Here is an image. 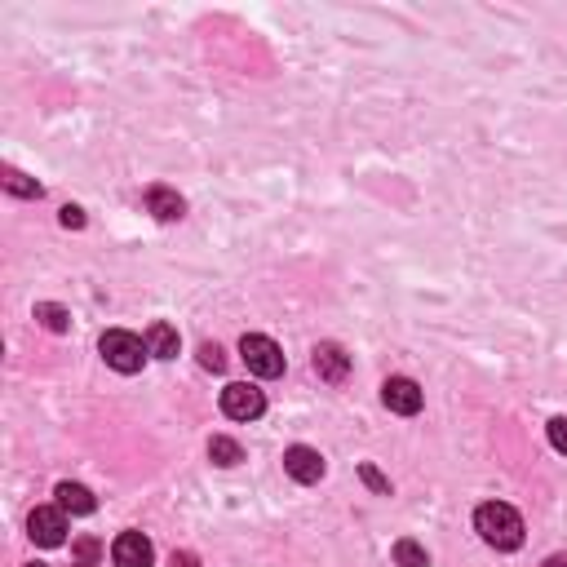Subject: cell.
Segmentation results:
<instances>
[{
    "instance_id": "5b68a950",
    "label": "cell",
    "mask_w": 567,
    "mask_h": 567,
    "mask_svg": "<svg viewBox=\"0 0 567 567\" xmlns=\"http://www.w3.org/2000/svg\"><path fill=\"white\" fill-rule=\"evenodd\" d=\"M27 536H32L36 545H45V550H58V545L67 541V510H54V505L32 510V519H27Z\"/></svg>"
},
{
    "instance_id": "7402d4cb",
    "label": "cell",
    "mask_w": 567,
    "mask_h": 567,
    "mask_svg": "<svg viewBox=\"0 0 567 567\" xmlns=\"http://www.w3.org/2000/svg\"><path fill=\"white\" fill-rule=\"evenodd\" d=\"M169 567H200V563H195V554H173Z\"/></svg>"
},
{
    "instance_id": "6da1fadb",
    "label": "cell",
    "mask_w": 567,
    "mask_h": 567,
    "mask_svg": "<svg viewBox=\"0 0 567 567\" xmlns=\"http://www.w3.org/2000/svg\"><path fill=\"white\" fill-rule=\"evenodd\" d=\"M474 528H479V536L492 550H519L523 545V519H519V510L505 501L479 505V510H474Z\"/></svg>"
},
{
    "instance_id": "7a4b0ae2",
    "label": "cell",
    "mask_w": 567,
    "mask_h": 567,
    "mask_svg": "<svg viewBox=\"0 0 567 567\" xmlns=\"http://www.w3.org/2000/svg\"><path fill=\"white\" fill-rule=\"evenodd\" d=\"M102 359H107L116 373H142V364H147V337H138V333H125V328H111V333H102Z\"/></svg>"
},
{
    "instance_id": "5bb4252c",
    "label": "cell",
    "mask_w": 567,
    "mask_h": 567,
    "mask_svg": "<svg viewBox=\"0 0 567 567\" xmlns=\"http://www.w3.org/2000/svg\"><path fill=\"white\" fill-rule=\"evenodd\" d=\"M36 319L49 328V333H67V328H71V315L63 311V306H54V302H40L36 306Z\"/></svg>"
},
{
    "instance_id": "ac0fdd59",
    "label": "cell",
    "mask_w": 567,
    "mask_h": 567,
    "mask_svg": "<svg viewBox=\"0 0 567 567\" xmlns=\"http://www.w3.org/2000/svg\"><path fill=\"white\" fill-rule=\"evenodd\" d=\"M545 430H550L554 452H563V457H567V417H550V426H545Z\"/></svg>"
},
{
    "instance_id": "52a82bcc",
    "label": "cell",
    "mask_w": 567,
    "mask_h": 567,
    "mask_svg": "<svg viewBox=\"0 0 567 567\" xmlns=\"http://www.w3.org/2000/svg\"><path fill=\"white\" fill-rule=\"evenodd\" d=\"M111 559H116V567H151L156 563V545L142 532H120L116 545H111Z\"/></svg>"
},
{
    "instance_id": "277c9868",
    "label": "cell",
    "mask_w": 567,
    "mask_h": 567,
    "mask_svg": "<svg viewBox=\"0 0 567 567\" xmlns=\"http://www.w3.org/2000/svg\"><path fill=\"white\" fill-rule=\"evenodd\" d=\"M222 412L231 421H257L266 412V395L249 381H231V386L222 390Z\"/></svg>"
},
{
    "instance_id": "30bf717a",
    "label": "cell",
    "mask_w": 567,
    "mask_h": 567,
    "mask_svg": "<svg viewBox=\"0 0 567 567\" xmlns=\"http://www.w3.org/2000/svg\"><path fill=\"white\" fill-rule=\"evenodd\" d=\"M147 213H156L160 222H178L182 213H187V200L169 187H151L147 191Z\"/></svg>"
},
{
    "instance_id": "3957f363",
    "label": "cell",
    "mask_w": 567,
    "mask_h": 567,
    "mask_svg": "<svg viewBox=\"0 0 567 567\" xmlns=\"http://www.w3.org/2000/svg\"><path fill=\"white\" fill-rule=\"evenodd\" d=\"M240 359L249 364V373L253 377H280L284 373V350L271 342V337H262V333H244V342H240Z\"/></svg>"
},
{
    "instance_id": "d4e9b609",
    "label": "cell",
    "mask_w": 567,
    "mask_h": 567,
    "mask_svg": "<svg viewBox=\"0 0 567 567\" xmlns=\"http://www.w3.org/2000/svg\"><path fill=\"white\" fill-rule=\"evenodd\" d=\"M80 567H94V563H80Z\"/></svg>"
},
{
    "instance_id": "d6986e66",
    "label": "cell",
    "mask_w": 567,
    "mask_h": 567,
    "mask_svg": "<svg viewBox=\"0 0 567 567\" xmlns=\"http://www.w3.org/2000/svg\"><path fill=\"white\" fill-rule=\"evenodd\" d=\"M359 474H364V483H368L373 492H381V497L390 492V479H386V474H381L377 466H368V461H364V466H359Z\"/></svg>"
},
{
    "instance_id": "9c48e42d",
    "label": "cell",
    "mask_w": 567,
    "mask_h": 567,
    "mask_svg": "<svg viewBox=\"0 0 567 567\" xmlns=\"http://www.w3.org/2000/svg\"><path fill=\"white\" fill-rule=\"evenodd\" d=\"M315 373L324 381H333V386H342L346 373H350V355L337 342H319L315 346Z\"/></svg>"
},
{
    "instance_id": "ba28073f",
    "label": "cell",
    "mask_w": 567,
    "mask_h": 567,
    "mask_svg": "<svg viewBox=\"0 0 567 567\" xmlns=\"http://www.w3.org/2000/svg\"><path fill=\"white\" fill-rule=\"evenodd\" d=\"M284 470H288V479H297V483H319L324 479V457H319L315 448H306V443H293V448L284 452Z\"/></svg>"
},
{
    "instance_id": "ffe728a7",
    "label": "cell",
    "mask_w": 567,
    "mask_h": 567,
    "mask_svg": "<svg viewBox=\"0 0 567 567\" xmlns=\"http://www.w3.org/2000/svg\"><path fill=\"white\" fill-rule=\"evenodd\" d=\"M63 226H67V231H80V226H85V209L67 204V209H63Z\"/></svg>"
},
{
    "instance_id": "2e32d148",
    "label": "cell",
    "mask_w": 567,
    "mask_h": 567,
    "mask_svg": "<svg viewBox=\"0 0 567 567\" xmlns=\"http://www.w3.org/2000/svg\"><path fill=\"white\" fill-rule=\"evenodd\" d=\"M395 563L399 567H426L430 559H426V550H421L417 541H408L404 536V541H395Z\"/></svg>"
},
{
    "instance_id": "7c38bea8",
    "label": "cell",
    "mask_w": 567,
    "mask_h": 567,
    "mask_svg": "<svg viewBox=\"0 0 567 567\" xmlns=\"http://www.w3.org/2000/svg\"><path fill=\"white\" fill-rule=\"evenodd\" d=\"M178 328H173V324H151L147 328V350H151V355H156V359H173V355H178Z\"/></svg>"
},
{
    "instance_id": "8992f818",
    "label": "cell",
    "mask_w": 567,
    "mask_h": 567,
    "mask_svg": "<svg viewBox=\"0 0 567 567\" xmlns=\"http://www.w3.org/2000/svg\"><path fill=\"white\" fill-rule=\"evenodd\" d=\"M381 404L390 412H399V417H417L421 404H426V395H421V386L412 377H390L386 386H381Z\"/></svg>"
},
{
    "instance_id": "e0dca14e",
    "label": "cell",
    "mask_w": 567,
    "mask_h": 567,
    "mask_svg": "<svg viewBox=\"0 0 567 567\" xmlns=\"http://www.w3.org/2000/svg\"><path fill=\"white\" fill-rule=\"evenodd\" d=\"M200 364L209 368V373H222V368H226V350L218 342H204L200 346Z\"/></svg>"
},
{
    "instance_id": "8fae6325",
    "label": "cell",
    "mask_w": 567,
    "mask_h": 567,
    "mask_svg": "<svg viewBox=\"0 0 567 567\" xmlns=\"http://www.w3.org/2000/svg\"><path fill=\"white\" fill-rule=\"evenodd\" d=\"M54 497H58V510H67V514H94L98 510L94 492H89L85 483H58Z\"/></svg>"
},
{
    "instance_id": "4fadbf2b",
    "label": "cell",
    "mask_w": 567,
    "mask_h": 567,
    "mask_svg": "<svg viewBox=\"0 0 567 567\" xmlns=\"http://www.w3.org/2000/svg\"><path fill=\"white\" fill-rule=\"evenodd\" d=\"M209 457L218 461V466H240L244 461V448L235 439H226V435H213L209 439Z\"/></svg>"
},
{
    "instance_id": "603a6c76",
    "label": "cell",
    "mask_w": 567,
    "mask_h": 567,
    "mask_svg": "<svg viewBox=\"0 0 567 567\" xmlns=\"http://www.w3.org/2000/svg\"><path fill=\"white\" fill-rule=\"evenodd\" d=\"M545 567H567V554H554V559H545Z\"/></svg>"
},
{
    "instance_id": "44dd1931",
    "label": "cell",
    "mask_w": 567,
    "mask_h": 567,
    "mask_svg": "<svg viewBox=\"0 0 567 567\" xmlns=\"http://www.w3.org/2000/svg\"><path fill=\"white\" fill-rule=\"evenodd\" d=\"M76 554H80L85 563H94V559H98V541H94V536H80V541H76Z\"/></svg>"
},
{
    "instance_id": "cb8c5ba5",
    "label": "cell",
    "mask_w": 567,
    "mask_h": 567,
    "mask_svg": "<svg viewBox=\"0 0 567 567\" xmlns=\"http://www.w3.org/2000/svg\"><path fill=\"white\" fill-rule=\"evenodd\" d=\"M27 567H45V563H27Z\"/></svg>"
},
{
    "instance_id": "9a60e30c",
    "label": "cell",
    "mask_w": 567,
    "mask_h": 567,
    "mask_svg": "<svg viewBox=\"0 0 567 567\" xmlns=\"http://www.w3.org/2000/svg\"><path fill=\"white\" fill-rule=\"evenodd\" d=\"M5 191L23 195V200H40V182H32L27 173H18V169H5Z\"/></svg>"
}]
</instances>
